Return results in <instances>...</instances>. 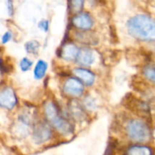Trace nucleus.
Wrapping results in <instances>:
<instances>
[{"label": "nucleus", "mask_w": 155, "mask_h": 155, "mask_svg": "<svg viewBox=\"0 0 155 155\" xmlns=\"http://www.w3.org/2000/svg\"><path fill=\"white\" fill-rule=\"evenodd\" d=\"M128 30L136 39L155 41V21L146 15H137L131 18L128 22Z\"/></svg>", "instance_id": "nucleus-1"}, {"label": "nucleus", "mask_w": 155, "mask_h": 155, "mask_svg": "<svg viewBox=\"0 0 155 155\" xmlns=\"http://www.w3.org/2000/svg\"><path fill=\"white\" fill-rule=\"evenodd\" d=\"M46 117L59 133L68 135L72 133V125L60 114L58 107L53 103H48L45 108Z\"/></svg>", "instance_id": "nucleus-2"}, {"label": "nucleus", "mask_w": 155, "mask_h": 155, "mask_svg": "<svg viewBox=\"0 0 155 155\" xmlns=\"http://www.w3.org/2000/svg\"><path fill=\"white\" fill-rule=\"evenodd\" d=\"M127 133L129 138L137 142H146L151 139V130L146 124L139 120H133L128 124Z\"/></svg>", "instance_id": "nucleus-3"}, {"label": "nucleus", "mask_w": 155, "mask_h": 155, "mask_svg": "<svg viewBox=\"0 0 155 155\" xmlns=\"http://www.w3.org/2000/svg\"><path fill=\"white\" fill-rule=\"evenodd\" d=\"M18 102L15 92L10 87H7L0 91V106L4 108H13Z\"/></svg>", "instance_id": "nucleus-4"}, {"label": "nucleus", "mask_w": 155, "mask_h": 155, "mask_svg": "<svg viewBox=\"0 0 155 155\" xmlns=\"http://www.w3.org/2000/svg\"><path fill=\"white\" fill-rule=\"evenodd\" d=\"M125 102L126 107L138 114L145 115L149 112L148 106L145 102L136 99L135 97L131 96V95L126 97Z\"/></svg>", "instance_id": "nucleus-5"}, {"label": "nucleus", "mask_w": 155, "mask_h": 155, "mask_svg": "<svg viewBox=\"0 0 155 155\" xmlns=\"http://www.w3.org/2000/svg\"><path fill=\"white\" fill-rule=\"evenodd\" d=\"M65 93L73 96H79L83 92V86L81 82L75 78H70L64 86Z\"/></svg>", "instance_id": "nucleus-6"}, {"label": "nucleus", "mask_w": 155, "mask_h": 155, "mask_svg": "<svg viewBox=\"0 0 155 155\" xmlns=\"http://www.w3.org/2000/svg\"><path fill=\"white\" fill-rule=\"evenodd\" d=\"M72 23L76 27L82 30H86L92 27L93 24L92 18L88 14H80L74 17L72 20Z\"/></svg>", "instance_id": "nucleus-7"}, {"label": "nucleus", "mask_w": 155, "mask_h": 155, "mask_svg": "<svg viewBox=\"0 0 155 155\" xmlns=\"http://www.w3.org/2000/svg\"><path fill=\"white\" fill-rule=\"evenodd\" d=\"M51 132L46 124H40L36 126L34 131L35 140L37 142H43L51 137Z\"/></svg>", "instance_id": "nucleus-8"}, {"label": "nucleus", "mask_w": 155, "mask_h": 155, "mask_svg": "<svg viewBox=\"0 0 155 155\" xmlns=\"http://www.w3.org/2000/svg\"><path fill=\"white\" fill-rule=\"evenodd\" d=\"M79 51L80 50L74 44L67 43L62 47L61 51V56L64 60L74 61L77 60Z\"/></svg>", "instance_id": "nucleus-9"}, {"label": "nucleus", "mask_w": 155, "mask_h": 155, "mask_svg": "<svg viewBox=\"0 0 155 155\" xmlns=\"http://www.w3.org/2000/svg\"><path fill=\"white\" fill-rule=\"evenodd\" d=\"M74 74L83 83L87 86H90L95 81V75L92 72L83 68H77L74 70Z\"/></svg>", "instance_id": "nucleus-10"}, {"label": "nucleus", "mask_w": 155, "mask_h": 155, "mask_svg": "<svg viewBox=\"0 0 155 155\" xmlns=\"http://www.w3.org/2000/svg\"><path fill=\"white\" fill-rule=\"evenodd\" d=\"M95 58L94 54L89 48H83L79 51L78 56L77 58V61L80 64L83 66H88L93 63Z\"/></svg>", "instance_id": "nucleus-11"}, {"label": "nucleus", "mask_w": 155, "mask_h": 155, "mask_svg": "<svg viewBox=\"0 0 155 155\" xmlns=\"http://www.w3.org/2000/svg\"><path fill=\"white\" fill-rule=\"evenodd\" d=\"M127 154L131 155H150L152 154L151 148L141 145H134L128 148Z\"/></svg>", "instance_id": "nucleus-12"}, {"label": "nucleus", "mask_w": 155, "mask_h": 155, "mask_svg": "<svg viewBox=\"0 0 155 155\" xmlns=\"http://www.w3.org/2000/svg\"><path fill=\"white\" fill-rule=\"evenodd\" d=\"M47 70V64L43 61H39L36 64L34 70V75L36 79H41L44 77Z\"/></svg>", "instance_id": "nucleus-13"}, {"label": "nucleus", "mask_w": 155, "mask_h": 155, "mask_svg": "<svg viewBox=\"0 0 155 155\" xmlns=\"http://www.w3.org/2000/svg\"><path fill=\"white\" fill-rule=\"evenodd\" d=\"M78 39L81 42L89 44H94L95 43V41H96V37L95 36H94L92 33H86V32L79 33Z\"/></svg>", "instance_id": "nucleus-14"}, {"label": "nucleus", "mask_w": 155, "mask_h": 155, "mask_svg": "<svg viewBox=\"0 0 155 155\" xmlns=\"http://www.w3.org/2000/svg\"><path fill=\"white\" fill-rule=\"evenodd\" d=\"M69 5L73 13H78L83 7V0H69Z\"/></svg>", "instance_id": "nucleus-15"}, {"label": "nucleus", "mask_w": 155, "mask_h": 155, "mask_svg": "<svg viewBox=\"0 0 155 155\" xmlns=\"http://www.w3.org/2000/svg\"><path fill=\"white\" fill-rule=\"evenodd\" d=\"M39 48V43L37 41H30L25 44V48L27 52L36 54L37 53L38 49Z\"/></svg>", "instance_id": "nucleus-16"}, {"label": "nucleus", "mask_w": 155, "mask_h": 155, "mask_svg": "<svg viewBox=\"0 0 155 155\" xmlns=\"http://www.w3.org/2000/svg\"><path fill=\"white\" fill-rule=\"evenodd\" d=\"M144 75L148 78L150 81L155 83V67L146 66L144 68Z\"/></svg>", "instance_id": "nucleus-17"}, {"label": "nucleus", "mask_w": 155, "mask_h": 155, "mask_svg": "<svg viewBox=\"0 0 155 155\" xmlns=\"http://www.w3.org/2000/svg\"><path fill=\"white\" fill-rule=\"evenodd\" d=\"M20 66H21V70H22L23 71H28L30 68V67L32 66V62L30 61V60H28L27 58H23L22 60H21Z\"/></svg>", "instance_id": "nucleus-18"}, {"label": "nucleus", "mask_w": 155, "mask_h": 155, "mask_svg": "<svg viewBox=\"0 0 155 155\" xmlns=\"http://www.w3.org/2000/svg\"><path fill=\"white\" fill-rule=\"evenodd\" d=\"M11 71L9 65L5 63L2 59H0V72L1 73H8Z\"/></svg>", "instance_id": "nucleus-19"}, {"label": "nucleus", "mask_w": 155, "mask_h": 155, "mask_svg": "<svg viewBox=\"0 0 155 155\" xmlns=\"http://www.w3.org/2000/svg\"><path fill=\"white\" fill-rule=\"evenodd\" d=\"M12 37V33H11V32L9 31L6 32V33L2 36V42L3 44L7 43L8 41L11 40Z\"/></svg>", "instance_id": "nucleus-20"}, {"label": "nucleus", "mask_w": 155, "mask_h": 155, "mask_svg": "<svg viewBox=\"0 0 155 155\" xmlns=\"http://www.w3.org/2000/svg\"><path fill=\"white\" fill-rule=\"evenodd\" d=\"M8 6V12L10 16H12L14 14V7H13V2L12 0H8L7 2Z\"/></svg>", "instance_id": "nucleus-21"}, {"label": "nucleus", "mask_w": 155, "mask_h": 155, "mask_svg": "<svg viewBox=\"0 0 155 155\" xmlns=\"http://www.w3.org/2000/svg\"><path fill=\"white\" fill-rule=\"evenodd\" d=\"M39 28L42 29V30L47 31L48 29V21H42L39 24Z\"/></svg>", "instance_id": "nucleus-22"}, {"label": "nucleus", "mask_w": 155, "mask_h": 155, "mask_svg": "<svg viewBox=\"0 0 155 155\" xmlns=\"http://www.w3.org/2000/svg\"><path fill=\"white\" fill-rule=\"evenodd\" d=\"M1 51H2V48H0V52H1Z\"/></svg>", "instance_id": "nucleus-23"}]
</instances>
